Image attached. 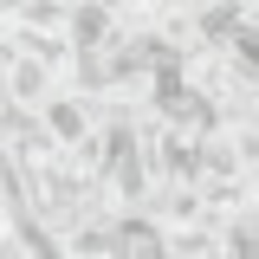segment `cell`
I'll return each mask as SVG.
<instances>
[{
	"label": "cell",
	"instance_id": "7a4b0ae2",
	"mask_svg": "<svg viewBox=\"0 0 259 259\" xmlns=\"http://www.w3.org/2000/svg\"><path fill=\"white\" fill-rule=\"evenodd\" d=\"M182 7H201V0H182Z\"/></svg>",
	"mask_w": 259,
	"mask_h": 259
},
{
	"label": "cell",
	"instance_id": "6da1fadb",
	"mask_svg": "<svg viewBox=\"0 0 259 259\" xmlns=\"http://www.w3.org/2000/svg\"><path fill=\"white\" fill-rule=\"evenodd\" d=\"M39 123L52 143H91V110H84V97H52V104H39Z\"/></svg>",
	"mask_w": 259,
	"mask_h": 259
}]
</instances>
